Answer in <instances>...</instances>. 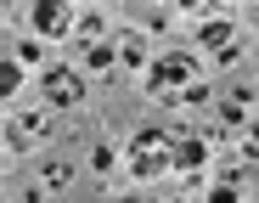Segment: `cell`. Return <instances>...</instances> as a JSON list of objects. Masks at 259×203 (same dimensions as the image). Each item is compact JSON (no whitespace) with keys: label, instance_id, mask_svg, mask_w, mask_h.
Listing matches in <instances>:
<instances>
[{"label":"cell","instance_id":"obj_1","mask_svg":"<svg viewBox=\"0 0 259 203\" xmlns=\"http://www.w3.org/2000/svg\"><path fill=\"white\" fill-rule=\"evenodd\" d=\"M124 164H130V175H136V181L169 175V170H175V136H169L163 125H141L136 136L124 141Z\"/></svg>","mask_w":259,"mask_h":203},{"label":"cell","instance_id":"obj_2","mask_svg":"<svg viewBox=\"0 0 259 203\" xmlns=\"http://www.w3.org/2000/svg\"><path fill=\"white\" fill-rule=\"evenodd\" d=\"M197 79H203V73H197V57H192V51H163V57L147 62V91L163 96V102H175L181 91H192Z\"/></svg>","mask_w":259,"mask_h":203},{"label":"cell","instance_id":"obj_3","mask_svg":"<svg viewBox=\"0 0 259 203\" xmlns=\"http://www.w3.org/2000/svg\"><path fill=\"white\" fill-rule=\"evenodd\" d=\"M51 136H57V125H51L46 107H23V113L6 118V147L12 152H34V147H46Z\"/></svg>","mask_w":259,"mask_h":203},{"label":"cell","instance_id":"obj_4","mask_svg":"<svg viewBox=\"0 0 259 203\" xmlns=\"http://www.w3.org/2000/svg\"><path fill=\"white\" fill-rule=\"evenodd\" d=\"M39 96H46V107H79L84 102V73L68 68V62H51L39 73Z\"/></svg>","mask_w":259,"mask_h":203},{"label":"cell","instance_id":"obj_5","mask_svg":"<svg viewBox=\"0 0 259 203\" xmlns=\"http://www.w3.org/2000/svg\"><path fill=\"white\" fill-rule=\"evenodd\" d=\"M34 34L39 39H62V34H73V23H79V12L73 6H62V0H46V6H34Z\"/></svg>","mask_w":259,"mask_h":203},{"label":"cell","instance_id":"obj_6","mask_svg":"<svg viewBox=\"0 0 259 203\" xmlns=\"http://www.w3.org/2000/svg\"><path fill=\"white\" fill-rule=\"evenodd\" d=\"M197 46H203V51H214L220 62H237V28H231V17H203Z\"/></svg>","mask_w":259,"mask_h":203},{"label":"cell","instance_id":"obj_7","mask_svg":"<svg viewBox=\"0 0 259 203\" xmlns=\"http://www.w3.org/2000/svg\"><path fill=\"white\" fill-rule=\"evenodd\" d=\"M208 147H214V141H208V136H197V130H192V136H175V170L197 175V170L208 164Z\"/></svg>","mask_w":259,"mask_h":203},{"label":"cell","instance_id":"obj_8","mask_svg":"<svg viewBox=\"0 0 259 203\" xmlns=\"http://www.w3.org/2000/svg\"><path fill=\"white\" fill-rule=\"evenodd\" d=\"M84 68H91V73H113L118 68V51L107 46V39H91V46H84Z\"/></svg>","mask_w":259,"mask_h":203},{"label":"cell","instance_id":"obj_9","mask_svg":"<svg viewBox=\"0 0 259 203\" xmlns=\"http://www.w3.org/2000/svg\"><path fill=\"white\" fill-rule=\"evenodd\" d=\"M17 91H23V68H17V57H0V102L17 96Z\"/></svg>","mask_w":259,"mask_h":203},{"label":"cell","instance_id":"obj_10","mask_svg":"<svg viewBox=\"0 0 259 203\" xmlns=\"http://www.w3.org/2000/svg\"><path fill=\"white\" fill-rule=\"evenodd\" d=\"M118 68H147V46H141L136 34H130L124 46H118Z\"/></svg>","mask_w":259,"mask_h":203},{"label":"cell","instance_id":"obj_11","mask_svg":"<svg viewBox=\"0 0 259 203\" xmlns=\"http://www.w3.org/2000/svg\"><path fill=\"white\" fill-rule=\"evenodd\" d=\"M46 62V39H17V68H34Z\"/></svg>","mask_w":259,"mask_h":203},{"label":"cell","instance_id":"obj_12","mask_svg":"<svg viewBox=\"0 0 259 203\" xmlns=\"http://www.w3.org/2000/svg\"><path fill=\"white\" fill-rule=\"evenodd\" d=\"M73 34L91 46V39H102V12H79V23H73Z\"/></svg>","mask_w":259,"mask_h":203},{"label":"cell","instance_id":"obj_13","mask_svg":"<svg viewBox=\"0 0 259 203\" xmlns=\"http://www.w3.org/2000/svg\"><path fill=\"white\" fill-rule=\"evenodd\" d=\"M208 203H242V186H237V170H231V175H226L220 186L208 192Z\"/></svg>","mask_w":259,"mask_h":203},{"label":"cell","instance_id":"obj_14","mask_svg":"<svg viewBox=\"0 0 259 203\" xmlns=\"http://www.w3.org/2000/svg\"><path fill=\"white\" fill-rule=\"evenodd\" d=\"M73 181V164H68V158H51V164H46V186H68Z\"/></svg>","mask_w":259,"mask_h":203},{"label":"cell","instance_id":"obj_15","mask_svg":"<svg viewBox=\"0 0 259 203\" xmlns=\"http://www.w3.org/2000/svg\"><path fill=\"white\" fill-rule=\"evenodd\" d=\"M91 170H96V175H113V170H118V152H113V147H96V152H91Z\"/></svg>","mask_w":259,"mask_h":203},{"label":"cell","instance_id":"obj_16","mask_svg":"<svg viewBox=\"0 0 259 203\" xmlns=\"http://www.w3.org/2000/svg\"><path fill=\"white\" fill-rule=\"evenodd\" d=\"M248 130H253V147H259V118H253V125H248Z\"/></svg>","mask_w":259,"mask_h":203},{"label":"cell","instance_id":"obj_17","mask_svg":"<svg viewBox=\"0 0 259 203\" xmlns=\"http://www.w3.org/2000/svg\"><path fill=\"white\" fill-rule=\"evenodd\" d=\"M118 203H141V197H118Z\"/></svg>","mask_w":259,"mask_h":203}]
</instances>
